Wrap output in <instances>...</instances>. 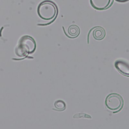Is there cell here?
Instances as JSON below:
<instances>
[{
    "mask_svg": "<svg viewBox=\"0 0 129 129\" xmlns=\"http://www.w3.org/2000/svg\"><path fill=\"white\" fill-rule=\"evenodd\" d=\"M35 42L32 38L28 36L22 37L16 48V54L19 57L26 56L32 53L35 49Z\"/></svg>",
    "mask_w": 129,
    "mask_h": 129,
    "instance_id": "obj_1",
    "label": "cell"
},
{
    "mask_svg": "<svg viewBox=\"0 0 129 129\" xmlns=\"http://www.w3.org/2000/svg\"><path fill=\"white\" fill-rule=\"evenodd\" d=\"M57 13L55 5L49 1H45L41 3L37 8V13L42 19L45 21L53 20Z\"/></svg>",
    "mask_w": 129,
    "mask_h": 129,
    "instance_id": "obj_2",
    "label": "cell"
},
{
    "mask_svg": "<svg viewBox=\"0 0 129 129\" xmlns=\"http://www.w3.org/2000/svg\"><path fill=\"white\" fill-rule=\"evenodd\" d=\"M123 100L121 97L116 93L109 94L105 98V105L107 109L112 112L120 110L123 106Z\"/></svg>",
    "mask_w": 129,
    "mask_h": 129,
    "instance_id": "obj_3",
    "label": "cell"
},
{
    "mask_svg": "<svg viewBox=\"0 0 129 129\" xmlns=\"http://www.w3.org/2000/svg\"><path fill=\"white\" fill-rule=\"evenodd\" d=\"M114 66L120 74L129 77V61L123 59H118L115 62Z\"/></svg>",
    "mask_w": 129,
    "mask_h": 129,
    "instance_id": "obj_4",
    "label": "cell"
},
{
    "mask_svg": "<svg viewBox=\"0 0 129 129\" xmlns=\"http://www.w3.org/2000/svg\"><path fill=\"white\" fill-rule=\"evenodd\" d=\"M111 0H90L91 6L97 10H103L107 8Z\"/></svg>",
    "mask_w": 129,
    "mask_h": 129,
    "instance_id": "obj_5",
    "label": "cell"
},
{
    "mask_svg": "<svg viewBox=\"0 0 129 129\" xmlns=\"http://www.w3.org/2000/svg\"><path fill=\"white\" fill-rule=\"evenodd\" d=\"M92 35L93 38L96 40H102L105 36V31L103 28L97 27L93 30Z\"/></svg>",
    "mask_w": 129,
    "mask_h": 129,
    "instance_id": "obj_6",
    "label": "cell"
},
{
    "mask_svg": "<svg viewBox=\"0 0 129 129\" xmlns=\"http://www.w3.org/2000/svg\"><path fill=\"white\" fill-rule=\"evenodd\" d=\"M68 33L70 36L73 37H77L80 33L79 27L76 25H72L69 27Z\"/></svg>",
    "mask_w": 129,
    "mask_h": 129,
    "instance_id": "obj_7",
    "label": "cell"
},
{
    "mask_svg": "<svg viewBox=\"0 0 129 129\" xmlns=\"http://www.w3.org/2000/svg\"><path fill=\"white\" fill-rule=\"evenodd\" d=\"M54 107L57 110L62 111L66 109V105L64 101L61 100H58L55 102Z\"/></svg>",
    "mask_w": 129,
    "mask_h": 129,
    "instance_id": "obj_8",
    "label": "cell"
},
{
    "mask_svg": "<svg viewBox=\"0 0 129 129\" xmlns=\"http://www.w3.org/2000/svg\"><path fill=\"white\" fill-rule=\"evenodd\" d=\"M117 2H121V3H122V2H125L126 1H128L129 0H115Z\"/></svg>",
    "mask_w": 129,
    "mask_h": 129,
    "instance_id": "obj_9",
    "label": "cell"
}]
</instances>
